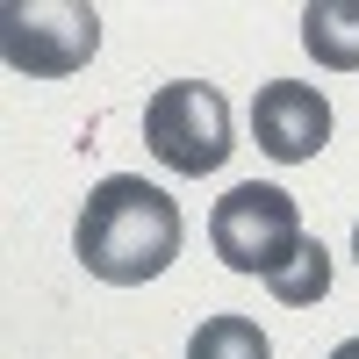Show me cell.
I'll use <instances>...</instances> for the list:
<instances>
[{
  "instance_id": "1",
  "label": "cell",
  "mask_w": 359,
  "mask_h": 359,
  "mask_svg": "<svg viewBox=\"0 0 359 359\" xmlns=\"http://www.w3.org/2000/svg\"><path fill=\"white\" fill-rule=\"evenodd\" d=\"M187 245V223H180V201L165 187L137 172H108L94 194H86L79 223H72V252L94 280L108 287H144L158 280L165 266Z\"/></svg>"
},
{
  "instance_id": "2",
  "label": "cell",
  "mask_w": 359,
  "mask_h": 359,
  "mask_svg": "<svg viewBox=\"0 0 359 359\" xmlns=\"http://www.w3.org/2000/svg\"><path fill=\"white\" fill-rule=\"evenodd\" d=\"M302 208H294L287 187H273V180H245V187H230L216 201V216H208V245H216V259L230 266V273H259L273 280L280 266L302 252Z\"/></svg>"
},
{
  "instance_id": "3",
  "label": "cell",
  "mask_w": 359,
  "mask_h": 359,
  "mask_svg": "<svg viewBox=\"0 0 359 359\" xmlns=\"http://www.w3.org/2000/svg\"><path fill=\"white\" fill-rule=\"evenodd\" d=\"M144 144L151 158L180 180H201L230 158V101L208 79H165L151 101H144Z\"/></svg>"
},
{
  "instance_id": "4",
  "label": "cell",
  "mask_w": 359,
  "mask_h": 359,
  "mask_svg": "<svg viewBox=\"0 0 359 359\" xmlns=\"http://www.w3.org/2000/svg\"><path fill=\"white\" fill-rule=\"evenodd\" d=\"M101 43V15L86 0H8L0 8V57L29 79H65Z\"/></svg>"
},
{
  "instance_id": "5",
  "label": "cell",
  "mask_w": 359,
  "mask_h": 359,
  "mask_svg": "<svg viewBox=\"0 0 359 359\" xmlns=\"http://www.w3.org/2000/svg\"><path fill=\"white\" fill-rule=\"evenodd\" d=\"M252 137H259L266 158L302 165V158H316L331 144V101L316 86H302V79H266L259 101H252Z\"/></svg>"
},
{
  "instance_id": "6",
  "label": "cell",
  "mask_w": 359,
  "mask_h": 359,
  "mask_svg": "<svg viewBox=\"0 0 359 359\" xmlns=\"http://www.w3.org/2000/svg\"><path fill=\"white\" fill-rule=\"evenodd\" d=\"M302 43L316 65L359 72V0H309L302 8Z\"/></svg>"
},
{
  "instance_id": "7",
  "label": "cell",
  "mask_w": 359,
  "mask_h": 359,
  "mask_svg": "<svg viewBox=\"0 0 359 359\" xmlns=\"http://www.w3.org/2000/svg\"><path fill=\"white\" fill-rule=\"evenodd\" d=\"M187 359H273V345L252 316H208L187 338Z\"/></svg>"
},
{
  "instance_id": "8",
  "label": "cell",
  "mask_w": 359,
  "mask_h": 359,
  "mask_svg": "<svg viewBox=\"0 0 359 359\" xmlns=\"http://www.w3.org/2000/svg\"><path fill=\"white\" fill-rule=\"evenodd\" d=\"M266 287H273L287 309L323 302V287H331V252H323V237H302V252H294V259H287V266H280V273L266 280Z\"/></svg>"
},
{
  "instance_id": "9",
  "label": "cell",
  "mask_w": 359,
  "mask_h": 359,
  "mask_svg": "<svg viewBox=\"0 0 359 359\" xmlns=\"http://www.w3.org/2000/svg\"><path fill=\"white\" fill-rule=\"evenodd\" d=\"M331 359H359V338H345V345H338V352H331Z\"/></svg>"
},
{
  "instance_id": "10",
  "label": "cell",
  "mask_w": 359,
  "mask_h": 359,
  "mask_svg": "<svg viewBox=\"0 0 359 359\" xmlns=\"http://www.w3.org/2000/svg\"><path fill=\"white\" fill-rule=\"evenodd\" d=\"M352 259H359V223H352Z\"/></svg>"
}]
</instances>
